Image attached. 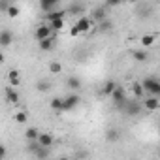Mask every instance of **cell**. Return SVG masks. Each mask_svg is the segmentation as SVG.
<instances>
[{
    "label": "cell",
    "mask_w": 160,
    "mask_h": 160,
    "mask_svg": "<svg viewBox=\"0 0 160 160\" xmlns=\"http://www.w3.org/2000/svg\"><path fill=\"white\" fill-rule=\"evenodd\" d=\"M141 111V106L139 104H128V108H126V113L128 115H138Z\"/></svg>",
    "instance_id": "e0dca14e"
},
{
    "label": "cell",
    "mask_w": 160,
    "mask_h": 160,
    "mask_svg": "<svg viewBox=\"0 0 160 160\" xmlns=\"http://www.w3.org/2000/svg\"><path fill=\"white\" fill-rule=\"evenodd\" d=\"M143 89H145V92H149V96H154V98L160 96V81L154 77L143 79Z\"/></svg>",
    "instance_id": "7a4b0ae2"
},
{
    "label": "cell",
    "mask_w": 160,
    "mask_h": 160,
    "mask_svg": "<svg viewBox=\"0 0 160 160\" xmlns=\"http://www.w3.org/2000/svg\"><path fill=\"white\" fill-rule=\"evenodd\" d=\"M10 83L19 85V72H10Z\"/></svg>",
    "instance_id": "484cf974"
},
{
    "label": "cell",
    "mask_w": 160,
    "mask_h": 160,
    "mask_svg": "<svg viewBox=\"0 0 160 160\" xmlns=\"http://www.w3.org/2000/svg\"><path fill=\"white\" fill-rule=\"evenodd\" d=\"M47 154H49V149H45V147H40V151L36 152V156H38L40 160H45V158H47Z\"/></svg>",
    "instance_id": "d4e9b609"
},
{
    "label": "cell",
    "mask_w": 160,
    "mask_h": 160,
    "mask_svg": "<svg viewBox=\"0 0 160 160\" xmlns=\"http://www.w3.org/2000/svg\"><path fill=\"white\" fill-rule=\"evenodd\" d=\"M62 100H64V111L73 109L75 106H79V102H81V98H79L77 94H68V96L62 98Z\"/></svg>",
    "instance_id": "277c9868"
},
{
    "label": "cell",
    "mask_w": 160,
    "mask_h": 160,
    "mask_svg": "<svg viewBox=\"0 0 160 160\" xmlns=\"http://www.w3.org/2000/svg\"><path fill=\"white\" fill-rule=\"evenodd\" d=\"M111 98H113L115 104H121V106L126 104V100H124V89H122V87H117V91L111 94Z\"/></svg>",
    "instance_id": "8992f818"
},
{
    "label": "cell",
    "mask_w": 160,
    "mask_h": 160,
    "mask_svg": "<svg viewBox=\"0 0 160 160\" xmlns=\"http://www.w3.org/2000/svg\"><path fill=\"white\" fill-rule=\"evenodd\" d=\"M51 27L49 25H40L38 28H36V38H38V42H43V40H47V38H51Z\"/></svg>",
    "instance_id": "3957f363"
},
{
    "label": "cell",
    "mask_w": 160,
    "mask_h": 160,
    "mask_svg": "<svg viewBox=\"0 0 160 160\" xmlns=\"http://www.w3.org/2000/svg\"><path fill=\"white\" fill-rule=\"evenodd\" d=\"M58 160H66V158H58Z\"/></svg>",
    "instance_id": "4dcf8cb0"
},
{
    "label": "cell",
    "mask_w": 160,
    "mask_h": 160,
    "mask_svg": "<svg viewBox=\"0 0 160 160\" xmlns=\"http://www.w3.org/2000/svg\"><path fill=\"white\" fill-rule=\"evenodd\" d=\"M38 143H40L42 147L49 149V147L53 145V136H51V134H40V139H38Z\"/></svg>",
    "instance_id": "ba28073f"
},
{
    "label": "cell",
    "mask_w": 160,
    "mask_h": 160,
    "mask_svg": "<svg viewBox=\"0 0 160 160\" xmlns=\"http://www.w3.org/2000/svg\"><path fill=\"white\" fill-rule=\"evenodd\" d=\"M115 91H117V83H115V81H106V85L102 87V92L108 94V96H111Z\"/></svg>",
    "instance_id": "30bf717a"
},
{
    "label": "cell",
    "mask_w": 160,
    "mask_h": 160,
    "mask_svg": "<svg viewBox=\"0 0 160 160\" xmlns=\"http://www.w3.org/2000/svg\"><path fill=\"white\" fill-rule=\"evenodd\" d=\"M83 8H85L83 4H73V6L70 8V12H83Z\"/></svg>",
    "instance_id": "f1b7e54d"
},
{
    "label": "cell",
    "mask_w": 160,
    "mask_h": 160,
    "mask_svg": "<svg viewBox=\"0 0 160 160\" xmlns=\"http://www.w3.org/2000/svg\"><path fill=\"white\" fill-rule=\"evenodd\" d=\"M12 40H13V34H12V30L4 28L2 32H0V45H2V47H8V45L12 43Z\"/></svg>",
    "instance_id": "5b68a950"
},
{
    "label": "cell",
    "mask_w": 160,
    "mask_h": 160,
    "mask_svg": "<svg viewBox=\"0 0 160 160\" xmlns=\"http://www.w3.org/2000/svg\"><path fill=\"white\" fill-rule=\"evenodd\" d=\"M40 8L45 12V15L47 13H51V12H55V8H57V2H42L40 4Z\"/></svg>",
    "instance_id": "2e32d148"
},
{
    "label": "cell",
    "mask_w": 160,
    "mask_h": 160,
    "mask_svg": "<svg viewBox=\"0 0 160 160\" xmlns=\"http://www.w3.org/2000/svg\"><path fill=\"white\" fill-rule=\"evenodd\" d=\"M49 72H51V73H60V72H62V64L53 60V62L49 64Z\"/></svg>",
    "instance_id": "44dd1931"
},
{
    "label": "cell",
    "mask_w": 160,
    "mask_h": 160,
    "mask_svg": "<svg viewBox=\"0 0 160 160\" xmlns=\"http://www.w3.org/2000/svg\"><path fill=\"white\" fill-rule=\"evenodd\" d=\"M40 134H42V132H40L38 128H28V130L25 132V136H27L28 141H38V139H40Z\"/></svg>",
    "instance_id": "7c38bea8"
},
{
    "label": "cell",
    "mask_w": 160,
    "mask_h": 160,
    "mask_svg": "<svg viewBox=\"0 0 160 160\" xmlns=\"http://www.w3.org/2000/svg\"><path fill=\"white\" fill-rule=\"evenodd\" d=\"M45 19H47L49 23H53V21H57V19H64V12H62V10H60V12H58V10H55V12L47 13V15H45Z\"/></svg>",
    "instance_id": "4fadbf2b"
},
{
    "label": "cell",
    "mask_w": 160,
    "mask_h": 160,
    "mask_svg": "<svg viewBox=\"0 0 160 160\" xmlns=\"http://www.w3.org/2000/svg\"><path fill=\"white\" fill-rule=\"evenodd\" d=\"M143 106H145L149 111H156V109L160 108V102H158V98H154V96H149V98L143 102Z\"/></svg>",
    "instance_id": "52a82bcc"
},
{
    "label": "cell",
    "mask_w": 160,
    "mask_h": 160,
    "mask_svg": "<svg viewBox=\"0 0 160 160\" xmlns=\"http://www.w3.org/2000/svg\"><path fill=\"white\" fill-rule=\"evenodd\" d=\"M8 13H10V17H17V15H19V8H17V6H10Z\"/></svg>",
    "instance_id": "83f0119b"
},
{
    "label": "cell",
    "mask_w": 160,
    "mask_h": 160,
    "mask_svg": "<svg viewBox=\"0 0 160 160\" xmlns=\"http://www.w3.org/2000/svg\"><path fill=\"white\" fill-rule=\"evenodd\" d=\"M104 17H106V6H102L94 12V19H104Z\"/></svg>",
    "instance_id": "4316f807"
},
{
    "label": "cell",
    "mask_w": 160,
    "mask_h": 160,
    "mask_svg": "<svg viewBox=\"0 0 160 160\" xmlns=\"http://www.w3.org/2000/svg\"><path fill=\"white\" fill-rule=\"evenodd\" d=\"M91 27H92V19H91V17H87V15H81V17H79V19L75 21V25L72 27L70 34H72V36H77V34H83V32L91 30Z\"/></svg>",
    "instance_id": "6da1fadb"
},
{
    "label": "cell",
    "mask_w": 160,
    "mask_h": 160,
    "mask_svg": "<svg viewBox=\"0 0 160 160\" xmlns=\"http://www.w3.org/2000/svg\"><path fill=\"white\" fill-rule=\"evenodd\" d=\"M6 98H8L10 104H17V102H19V94H17V91H13L12 87L6 89Z\"/></svg>",
    "instance_id": "8fae6325"
},
{
    "label": "cell",
    "mask_w": 160,
    "mask_h": 160,
    "mask_svg": "<svg viewBox=\"0 0 160 160\" xmlns=\"http://www.w3.org/2000/svg\"><path fill=\"white\" fill-rule=\"evenodd\" d=\"M108 139H111V141L117 139V130H109V132H108Z\"/></svg>",
    "instance_id": "f546056e"
},
{
    "label": "cell",
    "mask_w": 160,
    "mask_h": 160,
    "mask_svg": "<svg viewBox=\"0 0 160 160\" xmlns=\"http://www.w3.org/2000/svg\"><path fill=\"white\" fill-rule=\"evenodd\" d=\"M68 87H70L72 91H79V89H81V79L75 77V75H70V77H68Z\"/></svg>",
    "instance_id": "9c48e42d"
},
{
    "label": "cell",
    "mask_w": 160,
    "mask_h": 160,
    "mask_svg": "<svg viewBox=\"0 0 160 160\" xmlns=\"http://www.w3.org/2000/svg\"><path fill=\"white\" fill-rule=\"evenodd\" d=\"M51 108L55 111H64V100L62 98H53L51 100Z\"/></svg>",
    "instance_id": "9a60e30c"
},
{
    "label": "cell",
    "mask_w": 160,
    "mask_h": 160,
    "mask_svg": "<svg viewBox=\"0 0 160 160\" xmlns=\"http://www.w3.org/2000/svg\"><path fill=\"white\" fill-rule=\"evenodd\" d=\"M49 27H51V30H62L64 28V19H57V21L49 23Z\"/></svg>",
    "instance_id": "ffe728a7"
},
{
    "label": "cell",
    "mask_w": 160,
    "mask_h": 160,
    "mask_svg": "<svg viewBox=\"0 0 160 160\" xmlns=\"http://www.w3.org/2000/svg\"><path fill=\"white\" fill-rule=\"evenodd\" d=\"M53 45H55L53 36H51V38H47V40H43V42H40V49H42V51H51V49H53Z\"/></svg>",
    "instance_id": "5bb4252c"
},
{
    "label": "cell",
    "mask_w": 160,
    "mask_h": 160,
    "mask_svg": "<svg viewBox=\"0 0 160 160\" xmlns=\"http://www.w3.org/2000/svg\"><path fill=\"white\" fill-rule=\"evenodd\" d=\"M132 91H134V94H136V96H141V94L145 92V89H143V83H138V81H136V83L132 85Z\"/></svg>",
    "instance_id": "7402d4cb"
},
{
    "label": "cell",
    "mask_w": 160,
    "mask_h": 160,
    "mask_svg": "<svg viewBox=\"0 0 160 160\" xmlns=\"http://www.w3.org/2000/svg\"><path fill=\"white\" fill-rule=\"evenodd\" d=\"M154 43V36L152 34H145L143 38H141V45H145V47H151Z\"/></svg>",
    "instance_id": "ac0fdd59"
},
{
    "label": "cell",
    "mask_w": 160,
    "mask_h": 160,
    "mask_svg": "<svg viewBox=\"0 0 160 160\" xmlns=\"http://www.w3.org/2000/svg\"><path fill=\"white\" fill-rule=\"evenodd\" d=\"M49 87H51V85H49V81H45V79H42V81L38 83V91H40V92H47Z\"/></svg>",
    "instance_id": "cb8c5ba5"
},
{
    "label": "cell",
    "mask_w": 160,
    "mask_h": 160,
    "mask_svg": "<svg viewBox=\"0 0 160 160\" xmlns=\"http://www.w3.org/2000/svg\"><path fill=\"white\" fill-rule=\"evenodd\" d=\"M13 119H15V122L25 124V122H27V113H25V111H17V113L13 115Z\"/></svg>",
    "instance_id": "603a6c76"
},
{
    "label": "cell",
    "mask_w": 160,
    "mask_h": 160,
    "mask_svg": "<svg viewBox=\"0 0 160 160\" xmlns=\"http://www.w3.org/2000/svg\"><path fill=\"white\" fill-rule=\"evenodd\" d=\"M134 58H136L138 62H145V60H147V51H141V49L134 51Z\"/></svg>",
    "instance_id": "d6986e66"
}]
</instances>
